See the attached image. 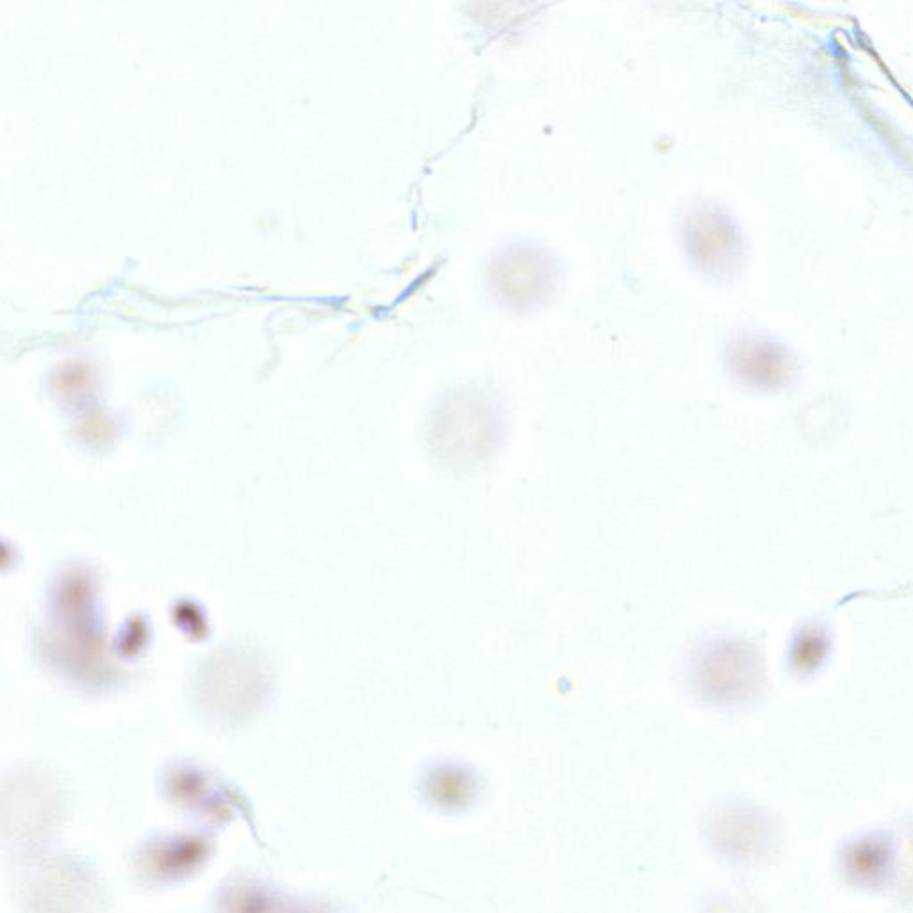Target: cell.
Masks as SVG:
<instances>
[{
	"label": "cell",
	"instance_id": "7a4b0ae2",
	"mask_svg": "<svg viewBox=\"0 0 913 913\" xmlns=\"http://www.w3.org/2000/svg\"><path fill=\"white\" fill-rule=\"evenodd\" d=\"M437 785H439L437 789L441 792L443 803H448V805L466 801L473 790V783L469 782L468 776L455 769H443L441 780Z\"/></svg>",
	"mask_w": 913,
	"mask_h": 913
},
{
	"label": "cell",
	"instance_id": "6da1fadb",
	"mask_svg": "<svg viewBox=\"0 0 913 913\" xmlns=\"http://www.w3.org/2000/svg\"><path fill=\"white\" fill-rule=\"evenodd\" d=\"M751 667L742 648L726 642L705 644L692 659V685L710 700H726L751 683Z\"/></svg>",
	"mask_w": 913,
	"mask_h": 913
}]
</instances>
